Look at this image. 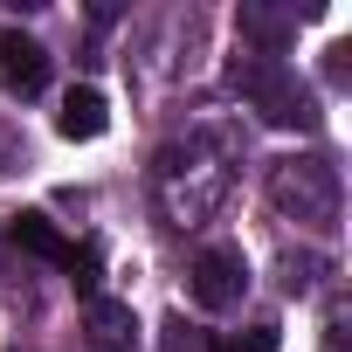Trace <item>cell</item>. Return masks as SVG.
Masks as SVG:
<instances>
[{
    "mask_svg": "<svg viewBox=\"0 0 352 352\" xmlns=\"http://www.w3.org/2000/svg\"><path fill=\"white\" fill-rule=\"evenodd\" d=\"M187 290H194L201 311H228V304H242V290H249V263H242V249H201Z\"/></svg>",
    "mask_w": 352,
    "mask_h": 352,
    "instance_id": "cell-1",
    "label": "cell"
},
{
    "mask_svg": "<svg viewBox=\"0 0 352 352\" xmlns=\"http://www.w3.org/2000/svg\"><path fill=\"white\" fill-rule=\"evenodd\" d=\"M0 83H8L14 97H35L49 83V49L28 42V35H0Z\"/></svg>",
    "mask_w": 352,
    "mask_h": 352,
    "instance_id": "cell-2",
    "label": "cell"
},
{
    "mask_svg": "<svg viewBox=\"0 0 352 352\" xmlns=\"http://www.w3.org/2000/svg\"><path fill=\"white\" fill-rule=\"evenodd\" d=\"M270 187H276V201H283V208H290V201H311L318 214H324V208H331V194H338V187H331V166H318V159H283Z\"/></svg>",
    "mask_w": 352,
    "mask_h": 352,
    "instance_id": "cell-3",
    "label": "cell"
},
{
    "mask_svg": "<svg viewBox=\"0 0 352 352\" xmlns=\"http://www.w3.org/2000/svg\"><path fill=\"white\" fill-rule=\"evenodd\" d=\"M104 124H111V104H104V90H90V83L69 90L63 111H56V131L76 138V145H83V138H104Z\"/></svg>",
    "mask_w": 352,
    "mask_h": 352,
    "instance_id": "cell-4",
    "label": "cell"
},
{
    "mask_svg": "<svg viewBox=\"0 0 352 352\" xmlns=\"http://www.w3.org/2000/svg\"><path fill=\"white\" fill-rule=\"evenodd\" d=\"M14 242H21L28 256H42V263H76V249L56 235L49 214H14Z\"/></svg>",
    "mask_w": 352,
    "mask_h": 352,
    "instance_id": "cell-5",
    "label": "cell"
},
{
    "mask_svg": "<svg viewBox=\"0 0 352 352\" xmlns=\"http://www.w3.org/2000/svg\"><path fill=\"white\" fill-rule=\"evenodd\" d=\"M90 331H97L104 345H118V338H131L138 324H131V311H124V304H104V297H90Z\"/></svg>",
    "mask_w": 352,
    "mask_h": 352,
    "instance_id": "cell-6",
    "label": "cell"
},
{
    "mask_svg": "<svg viewBox=\"0 0 352 352\" xmlns=\"http://www.w3.org/2000/svg\"><path fill=\"white\" fill-rule=\"evenodd\" d=\"M214 352H276V324H249L242 338H221Z\"/></svg>",
    "mask_w": 352,
    "mask_h": 352,
    "instance_id": "cell-7",
    "label": "cell"
}]
</instances>
